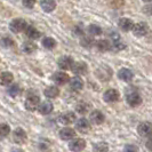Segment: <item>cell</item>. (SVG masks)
<instances>
[{"label": "cell", "mask_w": 152, "mask_h": 152, "mask_svg": "<svg viewBox=\"0 0 152 152\" xmlns=\"http://www.w3.org/2000/svg\"><path fill=\"white\" fill-rule=\"evenodd\" d=\"M39 103H40V97L33 91H30L26 96V101H25L24 105L28 111H34L39 107Z\"/></svg>", "instance_id": "cell-1"}, {"label": "cell", "mask_w": 152, "mask_h": 152, "mask_svg": "<svg viewBox=\"0 0 152 152\" xmlns=\"http://www.w3.org/2000/svg\"><path fill=\"white\" fill-rule=\"evenodd\" d=\"M26 26H28V24L26 22L22 20V18H15V20H13L10 24H9V29L10 31H13V32H15V33H18V32H22L26 29Z\"/></svg>", "instance_id": "cell-2"}, {"label": "cell", "mask_w": 152, "mask_h": 152, "mask_svg": "<svg viewBox=\"0 0 152 152\" xmlns=\"http://www.w3.org/2000/svg\"><path fill=\"white\" fill-rule=\"evenodd\" d=\"M137 132L142 137H150L152 135V124L151 122H142L138 125Z\"/></svg>", "instance_id": "cell-3"}, {"label": "cell", "mask_w": 152, "mask_h": 152, "mask_svg": "<svg viewBox=\"0 0 152 152\" xmlns=\"http://www.w3.org/2000/svg\"><path fill=\"white\" fill-rule=\"evenodd\" d=\"M126 99H127V103L129 104L130 107H137V105H140L142 103V97H141V95L137 91H130V93H128Z\"/></svg>", "instance_id": "cell-4"}, {"label": "cell", "mask_w": 152, "mask_h": 152, "mask_svg": "<svg viewBox=\"0 0 152 152\" xmlns=\"http://www.w3.org/2000/svg\"><path fill=\"white\" fill-rule=\"evenodd\" d=\"M103 99L107 103H114L119 99V91L113 88H110L103 94Z\"/></svg>", "instance_id": "cell-5"}, {"label": "cell", "mask_w": 152, "mask_h": 152, "mask_svg": "<svg viewBox=\"0 0 152 152\" xmlns=\"http://www.w3.org/2000/svg\"><path fill=\"white\" fill-rule=\"evenodd\" d=\"M26 138H28V135H26L25 130L22 129V128H16V129L13 132V140H14V142L17 143V144H23V143H25Z\"/></svg>", "instance_id": "cell-6"}, {"label": "cell", "mask_w": 152, "mask_h": 152, "mask_svg": "<svg viewBox=\"0 0 152 152\" xmlns=\"http://www.w3.org/2000/svg\"><path fill=\"white\" fill-rule=\"evenodd\" d=\"M85 146H86V141L84 138H73L69 144V149L71 151H81L85 149Z\"/></svg>", "instance_id": "cell-7"}, {"label": "cell", "mask_w": 152, "mask_h": 152, "mask_svg": "<svg viewBox=\"0 0 152 152\" xmlns=\"http://www.w3.org/2000/svg\"><path fill=\"white\" fill-rule=\"evenodd\" d=\"M149 31V28L146 25V23L144 22H141V23H137V24H134V28H133V33L134 36L136 37H143L148 33Z\"/></svg>", "instance_id": "cell-8"}, {"label": "cell", "mask_w": 152, "mask_h": 152, "mask_svg": "<svg viewBox=\"0 0 152 152\" xmlns=\"http://www.w3.org/2000/svg\"><path fill=\"white\" fill-rule=\"evenodd\" d=\"M75 64V61L70 56H62L57 61V65L61 70H69L72 69V65Z\"/></svg>", "instance_id": "cell-9"}, {"label": "cell", "mask_w": 152, "mask_h": 152, "mask_svg": "<svg viewBox=\"0 0 152 152\" xmlns=\"http://www.w3.org/2000/svg\"><path fill=\"white\" fill-rule=\"evenodd\" d=\"M60 138L63 141H69V140H73L76 137V130L71 127H64L60 130Z\"/></svg>", "instance_id": "cell-10"}, {"label": "cell", "mask_w": 152, "mask_h": 152, "mask_svg": "<svg viewBox=\"0 0 152 152\" xmlns=\"http://www.w3.org/2000/svg\"><path fill=\"white\" fill-rule=\"evenodd\" d=\"M73 73H76L78 76H84L87 73L88 71V68H87V64L84 63V62H75V64L72 65V69Z\"/></svg>", "instance_id": "cell-11"}, {"label": "cell", "mask_w": 152, "mask_h": 152, "mask_svg": "<svg viewBox=\"0 0 152 152\" xmlns=\"http://www.w3.org/2000/svg\"><path fill=\"white\" fill-rule=\"evenodd\" d=\"M76 128L78 132H80L81 134H85L91 129V124L86 118H80L78 121L76 122Z\"/></svg>", "instance_id": "cell-12"}, {"label": "cell", "mask_w": 152, "mask_h": 152, "mask_svg": "<svg viewBox=\"0 0 152 152\" xmlns=\"http://www.w3.org/2000/svg\"><path fill=\"white\" fill-rule=\"evenodd\" d=\"M53 80L56 85H65L68 81H70V77L65 72H56L53 76Z\"/></svg>", "instance_id": "cell-13"}, {"label": "cell", "mask_w": 152, "mask_h": 152, "mask_svg": "<svg viewBox=\"0 0 152 152\" xmlns=\"http://www.w3.org/2000/svg\"><path fill=\"white\" fill-rule=\"evenodd\" d=\"M89 120H91V124H94V125H101V124L104 122L105 117H104V114L102 113L101 111L95 110V111H93V112L91 113Z\"/></svg>", "instance_id": "cell-14"}, {"label": "cell", "mask_w": 152, "mask_h": 152, "mask_svg": "<svg viewBox=\"0 0 152 152\" xmlns=\"http://www.w3.org/2000/svg\"><path fill=\"white\" fill-rule=\"evenodd\" d=\"M133 77H134V73H133V71L129 70V69L127 68H122L119 70V72H118V78L122 80V81H130L132 79H133Z\"/></svg>", "instance_id": "cell-15"}, {"label": "cell", "mask_w": 152, "mask_h": 152, "mask_svg": "<svg viewBox=\"0 0 152 152\" xmlns=\"http://www.w3.org/2000/svg\"><path fill=\"white\" fill-rule=\"evenodd\" d=\"M38 110L39 112L41 114H44V115L52 113V111H53V103L49 102V101H45V102H42V103L39 104Z\"/></svg>", "instance_id": "cell-16"}, {"label": "cell", "mask_w": 152, "mask_h": 152, "mask_svg": "<svg viewBox=\"0 0 152 152\" xmlns=\"http://www.w3.org/2000/svg\"><path fill=\"white\" fill-rule=\"evenodd\" d=\"M118 25H119V28H120L122 31H125V32L133 30V28H134V23H133V21L129 20V18H121V20H119Z\"/></svg>", "instance_id": "cell-17"}, {"label": "cell", "mask_w": 152, "mask_h": 152, "mask_svg": "<svg viewBox=\"0 0 152 152\" xmlns=\"http://www.w3.org/2000/svg\"><path fill=\"white\" fill-rule=\"evenodd\" d=\"M44 94L47 99H55L60 95V89L55 86H48L46 87L45 91H44Z\"/></svg>", "instance_id": "cell-18"}, {"label": "cell", "mask_w": 152, "mask_h": 152, "mask_svg": "<svg viewBox=\"0 0 152 152\" xmlns=\"http://www.w3.org/2000/svg\"><path fill=\"white\" fill-rule=\"evenodd\" d=\"M40 6L42 8V10L46 13H50L56 8V2L54 0H41Z\"/></svg>", "instance_id": "cell-19"}, {"label": "cell", "mask_w": 152, "mask_h": 152, "mask_svg": "<svg viewBox=\"0 0 152 152\" xmlns=\"http://www.w3.org/2000/svg\"><path fill=\"white\" fill-rule=\"evenodd\" d=\"M25 34L28 38L32 39V40H36V39L40 38V32H39L34 26H31V25H28L26 29H25Z\"/></svg>", "instance_id": "cell-20"}, {"label": "cell", "mask_w": 152, "mask_h": 152, "mask_svg": "<svg viewBox=\"0 0 152 152\" xmlns=\"http://www.w3.org/2000/svg\"><path fill=\"white\" fill-rule=\"evenodd\" d=\"M76 120V114L71 111H68V112H64V113L61 115V122L64 124V125H70Z\"/></svg>", "instance_id": "cell-21"}, {"label": "cell", "mask_w": 152, "mask_h": 152, "mask_svg": "<svg viewBox=\"0 0 152 152\" xmlns=\"http://www.w3.org/2000/svg\"><path fill=\"white\" fill-rule=\"evenodd\" d=\"M70 87L73 91H80L84 87V83H83V80L79 77H75V78L70 79Z\"/></svg>", "instance_id": "cell-22"}, {"label": "cell", "mask_w": 152, "mask_h": 152, "mask_svg": "<svg viewBox=\"0 0 152 152\" xmlns=\"http://www.w3.org/2000/svg\"><path fill=\"white\" fill-rule=\"evenodd\" d=\"M96 47L99 52L104 53V52H107L109 49H111V44H110V41H107L105 39H102V40L96 41Z\"/></svg>", "instance_id": "cell-23"}, {"label": "cell", "mask_w": 152, "mask_h": 152, "mask_svg": "<svg viewBox=\"0 0 152 152\" xmlns=\"http://www.w3.org/2000/svg\"><path fill=\"white\" fill-rule=\"evenodd\" d=\"M14 80V76L10 72H2L0 77V84L2 86H7Z\"/></svg>", "instance_id": "cell-24"}, {"label": "cell", "mask_w": 152, "mask_h": 152, "mask_svg": "<svg viewBox=\"0 0 152 152\" xmlns=\"http://www.w3.org/2000/svg\"><path fill=\"white\" fill-rule=\"evenodd\" d=\"M22 49L24 53L26 54H32L37 50V45L32 41H25L22 46Z\"/></svg>", "instance_id": "cell-25"}, {"label": "cell", "mask_w": 152, "mask_h": 152, "mask_svg": "<svg viewBox=\"0 0 152 152\" xmlns=\"http://www.w3.org/2000/svg\"><path fill=\"white\" fill-rule=\"evenodd\" d=\"M89 107H91V105H89L87 102H84V101H83V102H79L76 105V110L78 113L84 115V114H86L89 111Z\"/></svg>", "instance_id": "cell-26"}, {"label": "cell", "mask_w": 152, "mask_h": 152, "mask_svg": "<svg viewBox=\"0 0 152 152\" xmlns=\"http://www.w3.org/2000/svg\"><path fill=\"white\" fill-rule=\"evenodd\" d=\"M80 45L85 47V48H91L94 45H96L95 40L93 39V36H89V37H84L80 41Z\"/></svg>", "instance_id": "cell-27"}, {"label": "cell", "mask_w": 152, "mask_h": 152, "mask_svg": "<svg viewBox=\"0 0 152 152\" xmlns=\"http://www.w3.org/2000/svg\"><path fill=\"white\" fill-rule=\"evenodd\" d=\"M8 94L12 96V97H17L20 94H21V87L18 85H12L9 88H8Z\"/></svg>", "instance_id": "cell-28"}, {"label": "cell", "mask_w": 152, "mask_h": 152, "mask_svg": "<svg viewBox=\"0 0 152 152\" xmlns=\"http://www.w3.org/2000/svg\"><path fill=\"white\" fill-rule=\"evenodd\" d=\"M88 33L95 37V36H101L102 34V29L99 28V25H95V24H91L88 26Z\"/></svg>", "instance_id": "cell-29"}, {"label": "cell", "mask_w": 152, "mask_h": 152, "mask_svg": "<svg viewBox=\"0 0 152 152\" xmlns=\"http://www.w3.org/2000/svg\"><path fill=\"white\" fill-rule=\"evenodd\" d=\"M42 46L45 47L46 49H53L54 47L56 46V41L53 38H50V37H46L42 40Z\"/></svg>", "instance_id": "cell-30"}, {"label": "cell", "mask_w": 152, "mask_h": 152, "mask_svg": "<svg viewBox=\"0 0 152 152\" xmlns=\"http://www.w3.org/2000/svg\"><path fill=\"white\" fill-rule=\"evenodd\" d=\"M126 48V45L121 42L120 40H114V42L111 46V49H113L114 52H118V50H122Z\"/></svg>", "instance_id": "cell-31"}, {"label": "cell", "mask_w": 152, "mask_h": 152, "mask_svg": "<svg viewBox=\"0 0 152 152\" xmlns=\"http://www.w3.org/2000/svg\"><path fill=\"white\" fill-rule=\"evenodd\" d=\"M9 132H10V128L7 124H1L0 125V135L1 137H6L7 135H9Z\"/></svg>", "instance_id": "cell-32"}, {"label": "cell", "mask_w": 152, "mask_h": 152, "mask_svg": "<svg viewBox=\"0 0 152 152\" xmlns=\"http://www.w3.org/2000/svg\"><path fill=\"white\" fill-rule=\"evenodd\" d=\"M94 150L95 151H107L109 150V146L105 142H99V143H96L95 146H94Z\"/></svg>", "instance_id": "cell-33"}, {"label": "cell", "mask_w": 152, "mask_h": 152, "mask_svg": "<svg viewBox=\"0 0 152 152\" xmlns=\"http://www.w3.org/2000/svg\"><path fill=\"white\" fill-rule=\"evenodd\" d=\"M1 44L5 48H9V47H13L14 46V40L9 37H5V38L1 39Z\"/></svg>", "instance_id": "cell-34"}, {"label": "cell", "mask_w": 152, "mask_h": 152, "mask_svg": "<svg viewBox=\"0 0 152 152\" xmlns=\"http://www.w3.org/2000/svg\"><path fill=\"white\" fill-rule=\"evenodd\" d=\"M73 33H75V36H77V37L83 36L84 34V28L81 25H77V26H75V29H73Z\"/></svg>", "instance_id": "cell-35"}, {"label": "cell", "mask_w": 152, "mask_h": 152, "mask_svg": "<svg viewBox=\"0 0 152 152\" xmlns=\"http://www.w3.org/2000/svg\"><path fill=\"white\" fill-rule=\"evenodd\" d=\"M22 4L24 7L32 8L34 5H36V0H22Z\"/></svg>", "instance_id": "cell-36"}, {"label": "cell", "mask_w": 152, "mask_h": 152, "mask_svg": "<svg viewBox=\"0 0 152 152\" xmlns=\"http://www.w3.org/2000/svg\"><path fill=\"white\" fill-rule=\"evenodd\" d=\"M143 13H145L146 15L152 16V5H148L143 8Z\"/></svg>", "instance_id": "cell-37"}, {"label": "cell", "mask_w": 152, "mask_h": 152, "mask_svg": "<svg viewBox=\"0 0 152 152\" xmlns=\"http://www.w3.org/2000/svg\"><path fill=\"white\" fill-rule=\"evenodd\" d=\"M145 146H146V149H149L150 151H152V136H150V138L146 141V143H145Z\"/></svg>", "instance_id": "cell-38"}, {"label": "cell", "mask_w": 152, "mask_h": 152, "mask_svg": "<svg viewBox=\"0 0 152 152\" xmlns=\"http://www.w3.org/2000/svg\"><path fill=\"white\" fill-rule=\"evenodd\" d=\"M138 149H137L136 146H132V145H127L126 148H125V151H137Z\"/></svg>", "instance_id": "cell-39"}, {"label": "cell", "mask_w": 152, "mask_h": 152, "mask_svg": "<svg viewBox=\"0 0 152 152\" xmlns=\"http://www.w3.org/2000/svg\"><path fill=\"white\" fill-rule=\"evenodd\" d=\"M143 1H144V2H151L152 0H143Z\"/></svg>", "instance_id": "cell-40"}]
</instances>
